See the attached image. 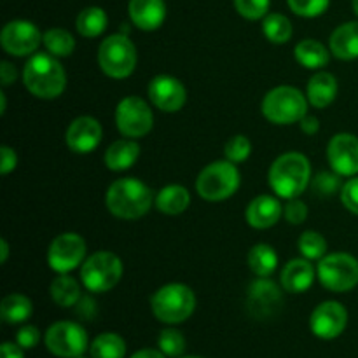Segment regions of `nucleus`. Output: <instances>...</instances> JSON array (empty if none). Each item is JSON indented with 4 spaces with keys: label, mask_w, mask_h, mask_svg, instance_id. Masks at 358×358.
I'll use <instances>...</instances> for the list:
<instances>
[{
    "label": "nucleus",
    "mask_w": 358,
    "mask_h": 358,
    "mask_svg": "<svg viewBox=\"0 0 358 358\" xmlns=\"http://www.w3.org/2000/svg\"><path fill=\"white\" fill-rule=\"evenodd\" d=\"M31 301L23 294H10L0 303V318L9 325H17L31 317Z\"/></svg>",
    "instance_id": "26"
},
{
    "label": "nucleus",
    "mask_w": 358,
    "mask_h": 358,
    "mask_svg": "<svg viewBox=\"0 0 358 358\" xmlns=\"http://www.w3.org/2000/svg\"><path fill=\"white\" fill-rule=\"evenodd\" d=\"M191 203L189 191L182 185H168L163 187L156 196V208L166 215H180Z\"/></svg>",
    "instance_id": "25"
},
{
    "label": "nucleus",
    "mask_w": 358,
    "mask_h": 358,
    "mask_svg": "<svg viewBox=\"0 0 358 358\" xmlns=\"http://www.w3.org/2000/svg\"><path fill=\"white\" fill-rule=\"evenodd\" d=\"M233 2L238 14H241L245 20L255 21L268 16L269 2L271 0H233Z\"/></svg>",
    "instance_id": "38"
},
{
    "label": "nucleus",
    "mask_w": 358,
    "mask_h": 358,
    "mask_svg": "<svg viewBox=\"0 0 358 358\" xmlns=\"http://www.w3.org/2000/svg\"><path fill=\"white\" fill-rule=\"evenodd\" d=\"M248 266L259 278H268L276 271L278 255L271 245L259 243L248 252Z\"/></svg>",
    "instance_id": "28"
},
{
    "label": "nucleus",
    "mask_w": 358,
    "mask_h": 358,
    "mask_svg": "<svg viewBox=\"0 0 358 358\" xmlns=\"http://www.w3.org/2000/svg\"><path fill=\"white\" fill-rule=\"evenodd\" d=\"M149 98L159 110L178 112L185 105L184 84L171 76H157L149 84Z\"/></svg>",
    "instance_id": "17"
},
{
    "label": "nucleus",
    "mask_w": 358,
    "mask_h": 358,
    "mask_svg": "<svg viewBox=\"0 0 358 358\" xmlns=\"http://www.w3.org/2000/svg\"><path fill=\"white\" fill-rule=\"evenodd\" d=\"M315 269L308 259H294L282 271V287L290 294H303L313 285Z\"/></svg>",
    "instance_id": "21"
},
{
    "label": "nucleus",
    "mask_w": 358,
    "mask_h": 358,
    "mask_svg": "<svg viewBox=\"0 0 358 358\" xmlns=\"http://www.w3.org/2000/svg\"><path fill=\"white\" fill-rule=\"evenodd\" d=\"M348 325V311L338 301H327L315 308L310 318V327L317 338L331 341L339 338Z\"/></svg>",
    "instance_id": "14"
},
{
    "label": "nucleus",
    "mask_w": 358,
    "mask_h": 358,
    "mask_svg": "<svg viewBox=\"0 0 358 358\" xmlns=\"http://www.w3.org/2000/svg\"><path fill=\"white\" fill-rule=\"evenodd\" d=\"M252 152V143L247 136L236 135L233 138H229L224 145V154H226L227 159L231 163H243V161L248 159Z\"/></svg>",
    "instance_id": "37"
},
{
    "label": "nucleus",
    "mask_w": 358,
    "mask_h": 358,
    "mask_svg": "<svg viewBox=\"0 0 358 358\" xmlns=\"http://www.w3.org/2000/svg\"><path fill=\"white\" fill-rule=\"evenodd\" d=\"M248 310L255 318H271L282 308L283 296L278 287L268 278H259L248 287Z\"/></svg>",
    "instance_id": "16"
},
{
    "label": "nucleus",
    "mask_w": 358,
    "mask_h": 358,
    "mask_svg": "<svg viewBox=\"0 0 358 358\" xmlns=\"http://www.w3.org/2000/svg\"><path fill=\"white\" fill-rule=\"evenodd\" d=\"M341 201L346 210H350V212L358 215V177L357 175L350 178L348 182H345V185H343Z\"/></svg>",
    "instance_id": "40"
},
{
    "label": "nucleus",
    "mask_w": 358,
    "mask_h": 358,
    "mask_svg": "<svg viewBox=\"0 0 358 358\" xmlns=\"http://www.w3.org/2000/svg\"><path fill=\"white\" fill-rule=\"evenodd\" d=\"M107 14L101 7H86L84 10H80V14L77 16V31H79L83 37L93 38L98 37L105 31L107 28Z\"/></svg>",
    "instance_id": "30"
},
{
    "label": "nucleus",
    "mask_w": 358,
    "mask_h": 358,
    "mask_svg": "<svg viewBox=\"0 0 358 358\" xmlns=\"http://www.w3.org/2000/svg\"><path fill=\"white\" fill-rule=\"evenodd\" d=\"M0 154H2V161H0V173L2 175L10 173V171L16 168V163H17L16 152H14L10 147L3 145L2 149H0Z\"/></svg>",
    "instance_id": "43"
},
{
    "label": "nucleus",
    "mask_w": 358,
    "mask_h": 358,
    "mask_svg": "<svg viewBox=\"0 0 358 358\" xmlns=\"http://www.w3.org/2000/svg\"><path fill=\"white\" fill-rule=\"evenodd\" d=\"M238 187H240V171L229 159L208 164L196 180V191L206 201H222L231 198Z\"/></svg>",
    "instance_id": "6"
},
{
    "label": "nucleus",
    "mask_w": 358,
    "mask_h": 358,
    "mask_svg": "<svg viewBox=\"0 0 358 358\" xmlns=\"http://www.w3.org/2000/svg\"><path fill=\"white\" fill-rule=\"evenodd\" d=\"M157 346L170 358H180L185 352V338L177 329H164L157 338Z\"/></svg>",
    "instance_id": "35"
},
{
    "label": "nucleus",
    "mask_w": 358,
    "mask_h": 358,
    "mask_svg": "<svg viewBox=\"0 0 358 358\" xmlns=\"http://www.w3.org/2000/svg\"><path fill=\"white\" fill-rule=\"evenodd\" d=\"M282 212V205L276 198L268 194L257 196L247 208V222L255 229H268L278 222Z\"/></svg>",
    "instance_id": "20"
},
{
    "label": "nucleus",
    "mask_w": 358,
    "mask_h": 358,
    "mask_svg": "<svg viewBox=\"0 0 358 358\" xmlns=\"http://www.w3.org/2000/svg\"><path fill=\"white\" fill-rule=\"evenodd\" d=\"M129 17L140 30H157L166 20L164 0H129Z\"/></svg>",
    "instance_id": "19"
},
{
    "label": "nucleus",
    "mask_w": 358,
    "mask_h": 358,
    "mask_svg": "<svg viewBox=\"0 0 358 358\" xmlns=\"http://www.w3.org/2000/svg\"><path fill=\"white\" fill-rule=\"evenodd\" d=\"M0 42L3 51L10 56H28L44 42V35H41L38 28L30 21L14 20L3 27Z\"/></svg>",
    "instance_id": "13"
},
{
    "label": "nucleus",
    "mask_w": 358,
    "mask_h": 358,
    "mask_svg": "<svg viewBox=\"0 0 358 358\" xmlns=\"http://www.w3.org/2000/svg\"><path fill=\"white\" fill-rule=\"evenodd\" d=\"M343 180L341 175L336 173V171H322L311 182V187H313V192L317 196H322V198H331L336 192H339L343 189Z\"/></svg>",
    "instance_id": "36"
},
{
    "label": "nucleus",
    "mask_w": 358,
    "mask_h": 358,
    "mask_svg": "<svg viewBox=\"0 0 358 358\" xmlns=\"http://www.w3.org/2000/svg\"><path fill=\"white\" fill-rule=\"evenodd\" d=\"M262 31H264L266 38L271 41L273 44H285L292 37V23L287 16L278 13L268 14L262 21Z\"/></svg>",
    "instance_id": "32"
},
{
    "label": "nucleus",
    "mask_w": 358,
    "mask_h": 358,
    "mask_svg": "<svg viewBox=\"0 0 358 358\" xmlns=\"http://www.w3.org/2000/svg\"><path fill=\"white\" fill-rule=\"evenodd\" d=\"M283 215L289 220L290 224H303L308 217V208L303 201H299L297 198L289 199V203L285 205V210H283Z\"/></svg>",
    "instance_id": "41"
},
{
    "label": "nucleus",
    "mask_w": 358,
    "mask_h": 358,
    "mask_svg": "<svg viewBox=\"0 0 358 358\" xmlns=\"http://www.w3.org/2000/svg\"><path fill=\"white\" fill-rule=\"evenodd\" d=\"M310 178V161L299 152L282 154L269 170V185L283 199L299 198L306 191Z\"/></svg>",
    "instance_id": "3"
},
{
    "label": "nucleus",
    "mask_w": 358,
    "mask_h": 358,
    "mask_svg": "<svg viewBox=\"0 0 358 358\" xmlns=\"http://www.w3.org/2000/svg\"><path fill=\"white\" fill-rule=\"evenodd\" d=\"M122 276V262L112 252H96L86 259L80 269V280L90 292H108Z\"/></svg>",
    "instance_id": "8"
},
{
    "label": "nucleus",
    "mask_w": 358,
    "mask_h": 358,
    "mask_svg": "<svg viewBox=\"0 0 358 358\" xmlns=\"http://www.w3.org/2000/svg\"><path fill=\"white\" fill-rule=\"evenodd\" d=\"M0 76H2L3 86H9V84H13V80H16V69H14L9 62H2V66H0Z\"/></svg>",
    "instance_id": "47"
},
{
    "label": "nucleus",
    "mask_w": 358,
    "mask_h": 358,
    "mask_svg": "<svg viewBox=\"0 0 358 358\" xmlns=\"http://www.w3.org/2000/svg\"><path fill=\"white\" fill-rule=\"evenodd\" d=\"M296 59L304 66V69L317 70L322 69L329 63V51L325 49V45L322 42L313 41V38H306V41H301L296 45Z\"/></svg>",
    "instance_id": "27"
},
{
    "label": "nucleus",
    "mask_w": 358,
    "mask_h": 358,
    "mask_svg": "<svg viewBox=\"0 0 358 358\" xmlns=\"http://www.w3.org/2000/svg\"><path fill=\"white\" fill-rule=\"evenodd\" d=\"M353 3V10H355V14L358 16V0H352Z\"/></svg>",
    "instance_id": "51"
},
{
    "label": "nucleus",
    "mask_w": 358,
    "mask_h": 358,
    "mask_svg": "<svg viewBox=\"0 0 358 358\" xmlns=\"http://www.w3.org/2000/svg\"><path fill=\"white\" fill-rule=\"evenodd\" d=\"M115 124L128 138H142L154 126L152 110L142 98L128 96L115 108Z\"/></svg>",
    "instance_id": "11"
},
{
    "label": "nucleus",
    "mask_w": 358,
    "mask_h": 358,
    "mask_svg": "<svg viewBox=\"0 0 358 358\" xmlns=\"http://www.w3.org/2000/svg\"><path fill=\"white\" fill-rule=\"evenodd\" d=\"M150 308L154 317L163 324H182L194 313L196 296L187 285L170 283L150 297Z\"/></svg>",
    "instance_id": "4"
},
{
    "label": "nucleus",
    "mask_w": 358,
    "mask_h": 358,
    "mask_svg": "<svg viewBox=\"0 0 358 358\" xmlns=\"http://www.w3.org/2000/svg\"><path fill=\"white\" fill-rule=\"evenodd\" d=\"M41 341V332L34 325H23L16 334V343L23 350H31Z\"/></svg>",
    "instance_id": "42"
},
{
    "label": "nucleus",
    "mask_w": 358,
    "mask_h": 358,
    "mask_svg": "<svg viewBox=\"0 0 358 358\" xmlns=\"http://www.w3.org/2000/svg\"><path fill=\"white\" fill-rule=\"evenodd\" d=\"M329 45H331V52L339 59H350L358 58V21H350V23H343L332 31L331 38H329Z\"/></svg>",
    "instance_id": "22"
},
{
    "label": "nucleus",
    "mask_w": 358,
    "mask_h": 358,
    "mask_svg": "<svg viewBox=\"0 0 358 358\" xmlns=\"http://www.w3.org/2000/svg\"><path fill=\"white\" fill-rule=\"evenodd\" d=\"M0 252H2V257H0V262L6 264L7 262V255H9V245H7L6 240L0 241Z\"/></svg>",
    "instance_id": "49"
},
{
    "label": "nucleus",
    "mask_w": 358,
    "mask_h": 358,
    "mask_svg": "<svg viewBox=\"0 0 358 358\" xmlns=\"http://www.w3.org/2000/svg\"><path fill=\"white\" fill-rule=\"evenodd\" d=\"M129 358H166L161 350H154V348H143L138 350L136 353H133Z\"/></svg>",
    "instance_id": "48"
},
{
    "label": "nucleus",
    "mask_w": 358,
    "mask_h": 358,
    "mask_svg": "<svg viewBox=\"0 0 358 358\" xmlns=\"http://www.w3.org/2000/svg\"><path fill=\"white\" fill-rule=\"evenodd\" d=\"M180 358H203V357H180Z\"/></svg>",
    "instance_id": "52"
},
{
    "label": "nucleus",
    "mask_w": 358,
    "mask_h": 358,
    "mask_svg": "<svg viewBox=\"0 0 358 358\" xmlns=\"http://www.w3.org/2000/svg\"><path fill=\"white\" fill-rule=\"evenodd\" d=\"M338 80L332 73L318 72L308 83V100L315 108H325L336 100Z\"/></svg>",
    "instance_id": "23"
},
{
    "label": "nucleus",
    "mask_w": 358,
    "mask_h": 358,
    "mask_svg": "<svg viewBox=\"0 0 358 358\" xmlns=\"http://www.w3.org/2000/svg\"><path fill=\"white\" fill-rule=\"evenodd\" d=\"M101 133L103 131H101V126L96 119L83 115V117H77L76 121L70 122L65 135L66 145L77 154L93 152L100 145Z\"/></svg>",
    "instance_id": "18"
},
{
    "label": "nucleus",
    "mask_w": 358,
    "mask_h": 358,
    "mask_svg": "<svg viewBox=\"0 0 358 358\" xmlns=\"http://www.w3.org/2000/svg\"><path fill=\"white\" fill-rule=\"evenodd\" d=\"M96 313V306H94V301L91 297H80V301L77 303V315L83 317L84 320H91Z\"/></svg>",
    "instance_id": "44"
},
{
    "label": "nucleus",
    "mask_w": 358,
    "mask_h": 358,
    "mask_svg": "<svg viewBox=\"0 0 358 358\" xmlns=\"http://www.w3.org/2000/svg\"><path fill=\"white\" fill-rule=\"evenodd\" d=\"M51 297L58 306L62 308H70L77 306V303L80 301V287L72 276H69L66 273H62L59 276H56L51 283Z\"/></svg>",
    "instance_id": "29"
},
{
    "label": "nucleus",
    "mask_w": 358,
    "mask_h": 358,
    "mask_svg": "<svg viewBox=\"0 0 358 358\" xmlns=\"http://www.w3.org/2000/svg\"><path fill=\"white\" fill-rule=\"evenodd\" d=\"M45 348L58 358H79L87 350V332L76 322H56L45 332Z\"/></svg>",
    "instance_id": "10"
},
{
    "label": "nucleus",
    "mask_w": 358,
    "mask_h": 358,
    "mask_svg": "<svg viewBox=\"0 0 358 358\" xmlns=\"http://www.w3.org/2000/svg\"><path fill=\"white\" fill-rule=\"evenodd\" d=\"M0 100H2V108H0V112H6V105H7V101H6V94L3 93H0Z\"/></svg>",
    "instance_id": "50"
},
{
    "label": "nucleus",
    "mask_w": 358,
    "mask_h": 358,
    "mask_svg": "<svg viewBox=\"0 0 358 358\" xmlns=\"http://www.w3.org/2000/svg\"><path fill=\"white\" fill-rule=\"evenodd\" d=\"M23 83L34 96L52 100L65 91L66 76L56 56L38 52L31 56L24 65Z\"/></svg>",
    "instance_id": "1"
},
{
    "label": "nucleus",
    "mask_w": 358,
    "mask_h": 358,
    "mask_svg": "<svg viewBox=\"0 0 358 358\" xmlns=\"http://www.w3.org/2000/svg\"><path fill=\"white\" fill-rule=\"evenodd\" d=\"M0 358H24L23 348L17 343H3L0 346Z\"/></svg>",
    "instance_id": "45"
},
{
    "label": "nucleus",
    "mask_w": 358,
    "mask_h": 358,
    "mask_svg": "<svg viewBox=\"0 0 358 358\" xmlns=\"http://www.w3.org/2000/svg\"><path fill=\"white\" fill-rule=\"evenodd\" d=\"M327 157L336 173L341 177H355L358 175V136L352 133L332 136L327 147Z\"/></svg>",
    "instance_id": "15"
},
{
    "label": "nucleus",
    "mask_w": 358,
    "mask_h": 358,
    "mask_svg": "<svg viewBox=\"0 0 358 358\" xmlns=\"http://www.w3.org/2000/svg\"><path fill=\"white\" fill-rule=\"evenodd\" d=\"M290 10L297 16L317 17L329 9L331 0H287Z\"/></svg>",
    "instance_id": "39"
},
{
    "label": "nucleus",
    "mask_w": 358,
    "mask_h": 358,
    "mask_svg": "<svg viewBox=\"0 0 358 358\" xmlns=\"http://www.w3.org/2000/svg\"><path fill=\"white\" fill-rule=\"evenodd\" d=\"M140 145L133 140H117L105 152V164L112 171H124L136 163Z\"/></svg>",
    "instance_id": "24"
},
{
    "label": "nucleus",
    "mask_w": 358,
    "mask_h": 358,
    "mask_svg": "<svg viewBox=\"0 0 358 358\" xmlns=\"http://www.w3.org/2000/svg\"><path fill=\"white\" fill-rule=\"evenodd\" d=\"M136 48L126 35H110L98 49V63L112 79H126L136 66Z\"/></svg>",
    "instance_id": "7"
},
{
    "label": "nucleus",
    "mask_w": 358,
    "mask_h": 358,
    "mask_svg": "<svg viewBox=\"0 0 358 358\" xmlns=\"http://www.w3.org/2000/svg\"><path fill=\"white\" fill-rule=\"evenodd\" d=\"M93 358H124L126 357V341L114 332H103L90 346Z\"/></svg>",
    "instance_id": "31"
},
{
    "label": "nucleus",
    "mask_w": 358,
    "mask_h": 358,
    "mask_svg": "<svg viewBox=\"0 0 358 358\" xmlns=\"http://www.w3.org/2000/svg\"><path fill=\"white\" fill-rule=\"evenodd\" d=\"M299 250L308 261H318L327 252V241L317 231H306L299 238Z\"/></svg>",
    "instance_id": "34"
},
{
    "label": "nucleus",
    "mask_w": 358,
    "mask_h": 358,
    "mask_svg": "<svg viewBox=\"0 0 358 358\" xmlns=\"http://www.w3.org/2000/svg\"><path fill=\"white\" fill-rule=\"evenodd\" d=\"M308 112V100L292 86H280L269 91L262 100V114L273 124L299 122Z\"/></svg>",
    "instance_id": "5"
},
{
    "label": "nucleus",
    "mask_w": 358,
    "mask_h": 358,
    "mask_svg": "<svg viewBox=\"0 0 358 358\" xmlns=\"http://www.w3.org/2000/svg\"><path fill=\"white\" fill-rule=\"evenodd\" d=\"M86 255V241L76 233H63L52 240L48 250V262L52 271L69 273L76 269Z\"/></svg>",
    "instance_id": "12"
},
{
    "label": "nucleus",
    "mask_w": 358,
    "mask_h": 358,
    "mask_svg": "<svg viewBox=\"0 0 358 358\" xmlns=\"http://www.w3.org/2000/svg\"><path fill=\"white\" fill-rule=\"evenodd\" d=\"M107 208L117 219L135 220L145 215L154 201V194L136 178H119L107 191Z\"/></svg>",
    "instance_id": "2"
},
{
    "label": "nucleus",
    "mask_w": 358,
    "mask_h": 358,
    "mask_svg": "<svg viewBox=\"0 0 358 358\" xmlns=\"http://www.w3.org/2000/svg\"><path fill=\"white\" fill-rule=\"evenodd\" d=\"M44 45L49 51V55L56 56V58H63V56H70L76 49V38L72 34L63 28H51L44 34Z\"/></svg>",
    "instance_id": "33"
},
{
    "label": "nucleus",
    "mask_w": 358,
    "mask_h": 358,
    "mask_svg": "<svg viewBox=\"0 0 358 358\" xmlns=\"http://www.w3.org/2000/svg\"><path fill=\"white\" fill-rule=\"evenodd\" d=\"M79 358H87V357H84V355H83V357H79ZM91 358H93V357H91Z\"/></svg>",
    "instance_id": "53"
},
{
    "label": "nucleus",
    "mask_w": 358,
    "mask_h": 358,
    "mask_svg": "<svg viewBox=\"0 0 358 358\" xmlns=\"http://www.w3.org/2000/svg\"><path fill=\"white\" fill-rule=\"evenodd\" d=\"M299 122H301V129H303L306 135H315V133H318V129H320V122H318V119L315 117V115L306 114Z\"/></svg>",
    "instance_id": "46"
},
{
    "label": "nucleus",
    "mask_w": 358,
    "mask_h": 358,
    "mask_svg": "<svg viewBox=\"0 0 358 358\" xmlns=\"http://www.w3.org/2000/svg\"><path fill=\"white\" fill-rule=\"evenodd\" d=\"M318 280L331 292H350L358 285V261L350 254H331L322 257L317 268Z\"/></svg>",
    "instance_id": "9"
}]
</instances>
